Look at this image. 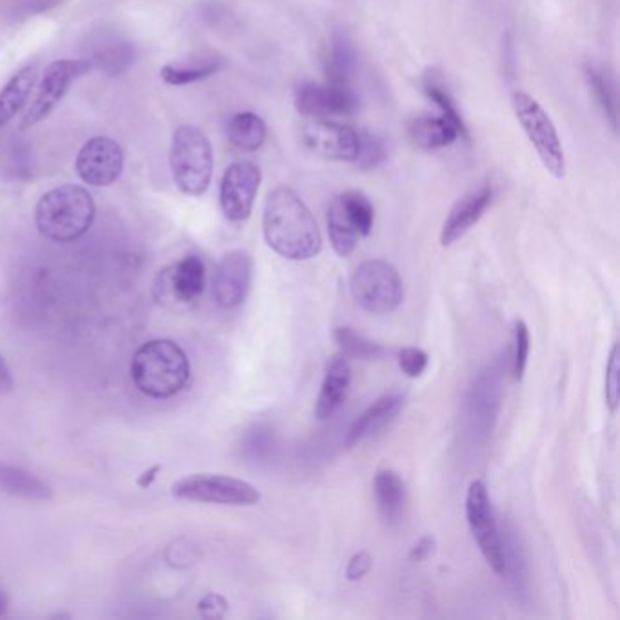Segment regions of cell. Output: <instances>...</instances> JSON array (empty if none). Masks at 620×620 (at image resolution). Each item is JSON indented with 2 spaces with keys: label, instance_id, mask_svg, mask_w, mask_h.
Wrapping results in <instances>:
<instances>
[{
  "label": "cell",
  "instance_id": "cell-1",
  "mask_svg": "<svg viewBox=\"0 0 620 620\" xmlns=\"http://www.w3.org/2000/svg\"><path fill=\"white\" fill-rule=\"evenodd\" d=\"M264 240L280 257L310 260L322 250L319 224L295 191L279 186L268 193L262 215Z\"/></svg>",
  "mask_w": 620,
  "mask_h": 620
},
{
  "label": "cell",
  "instance_id": "cell-2",
  "mask_svg": "<svg viewBox=\"0 0 620 620\" xmlns=\"http://www.w3.org/2000/svg\"><path fill=\"white\" fill-rule=\"evenodd\" d=\"M130 375L142 395L157 400L171 399L190 384V359L175 340H150L135 351Z\"/></svg>",
  "mask_w": 620,
  "mask_h": 620
},
{
  "label": "cell",
  "instance_id": "cell-3",
  "mask_svg": "<svg viewBox=\"0 0 620 620\" xmlns=\"http://www.w3.org/2000/svg\"><path fill=\"white\" fill-rule=\"evenodd\" d=\"M97 215L90 191L62 184L46 191L35 206V226L51 242H73L90 231Z\"/></svg>",
  "mask_w": 620,
  "mask_h": 620
},
{
  "label": "cell",
  "instance_id": "cell-4",
  "mask_svg": "<svg viewBox=\"0 0 620 620\" xmlns=\"http://www.w3.org/2000/svg\"><path fill=\"white\" fill-rule=\"evenodd\" d=\"M170 168L173 180L184 195L200 197L213 177V148L199 128L180 126L171 139Z\"/></svg>",
  "mask_w": 620,
  "mask_h": 620
},
{
  "label": "cell",
  "instance_id": "cell-5",
  "mask_svg": "<svg viewBox=\"0 0 620 620\" xmlns=\"http://www.w3.org/2000/svg\"><path fill=\"white\" fill-rule=\"evenodd\" d=\"M351 295L371 315H388L404 300V282L388 260H364L351 277Z\"/></svg>",
  "mask_w": 620,
  "mask_h": 620
},
{
  "label": "cell",
  "instance_id": "cell-6",
  "mask_svg": "<svg viewBox=\"0 0 620 620\" xmlns=\"http://www.w3.org/2000/svg\"><path fill=\"white\" fill-rule=\"evenodd\" d=\"M171 493L180 500L219 506H255L262 497L260 491L246 480L213 473H193L182 477L173 482Z\"/></svg>",
  "mask_w": 620,
  "mask_h": 620
},
{
  "label": "cell",
  "instance_id": "cell-7",
  "mask_svg": "<svg viewBox=\"0 0 620 620\" xmlns=\"http://www.w3.org/2000/svg\"><path fill=\"white\" fill-rule=\"evenodd\" d=\"M513 110L522 130L526 131L528 139L539 153L544 168L550 171L555 179H562L566 175V157L550 115L537 100L524 91H517L513 95Z\"/></svg>",
  "mask_w": 620,
  "mask_h": 620
},
{
  "label": "cell",
  "instance_id": "cell-8",
  "mask_svg": "<svg viewBox=\"0 0 620 620\" xmlns=\"http://www.w3.org/2000/svg\"><path fill=\"white\" fill-rule=\"evenodd\" d=\"M466 519L471 535L479 546L482 557L490 564L497 575L506 571L504 537L500 533L499 522L491 504L490 493L482 480H473L466 495Z\"/></svg>",
  "mask_w": 620,
  "mask_h": 620
},
{
  "label": "cell",
  "instance_id": "cell-9",
  "mask_svg": "<svg viewBox=\"0 0 620 620\" xmlns=\"http://www.w3.org/2000/svg\"><path fill=\"white\" fill-rule=\"evenodd\" d=\"M91 70L93 66L88 59H62L50 64L42 77L39 93L33 100L30 111L20 120L19 130H30L35 124L46 119L51 111L57 108L60 100L64 99V95L70 90L71 82L90 73Z\"/></svg>",
  "mask_w": 620,
  "mask_h": 620
},
{
  "label": "cell",
  "instance_id": "cell-10",
  "mask_svg": "<svg viewBox=\"0 0 620 620\" xmlns=\"http://www.w3.org/2000/svg\"><path fill=\"white\" fill-rule=\"evenodd\" d=\"M206 264L197 255H186L160 270L155 297L164 306H193L206 290Z\"/></svg>",
  "mask_w": 620,
  "mask_h": 620
},
{
  "label": "cell",
  "instance_id": "cell-11",
  "mask_svg": "<svg viewBox=\"0 0 620 620\" xmlns=\"http://www.w3.org/2000/svg\"><path fill=\"white\" fill-rule=\"evenodd\" d=\"M126 157L119 142L110 137H93L80 148L75 170L93 188H108L120 179Z\"/></svg>",
  "mask_w": 620,
  "mask_h": 620
},
{
  "label": "cell",
  "instance_id": "cell-12",
  "mask_svg": "<svg viewBox=\"0 0 620 620\" xmlns=\"http://www.w3.org/2000/svg\"><path fill=\"white\" fill-rule=\"evenodd\" d=\"M262 173L251 162H235L220 180V210L230 222L250 219Z\"/></svg>",
  "mask_w": 620,
  "mask_h": 620
},
{
  "label": "cell",
  "instance_id": "cell-13",
  "mask_svg": "<svg viewBox=\"0 0 620 620\" xmlns=\"http://www.w3.org/2000/svg\"><path fill=\"white\" fill-rule=\"evenodd\" d=\"M295 108L311 119L342 117L359 108V97L346 84L304 82L295 90Z\"/></svg>",
  "mask_w": 620,
  "mask_h": 620
},
{
  "label": "cell",
  "instance_id": "cell-14",
  "mask_svg": "<svg viewBox=\"0 0 620 620\" xmlns=\"http://www.w3.org/2000/svg\"><path fill=\"white\" fill-rule=\"evenodd\" d=\"M253 279V260L246 251L226 253L213 273V297L222 310H235L244 304Z\"/></svg>",
  "mask_w": 620,
  "mask_h": 620
},
{
  "label": "cell",
  "instance_id": "cell-15",
  "mask_svg": "<svg viewBox=\"0 0 620 620\" xmlns=\"http://www.w3.org/2000/svg\"><path fill=\"white\" fill-rule=\"evenodd\" d=\"M304 144L313 153L330 160L355 162L359 151V133L344 124L326 119H313L302 130Z\"/></svg>",
  "mask_w": 620,
  "mask_h": 620
},
{
  "label": "cell",
  "instance_id": "cell-16",
  "mask_svg": "<svg viewBox=\"0 0 620 620\" xmlns=\"http://www.w3.org/2000/svg\"><path fill=\"white\" fill-rule=\"evenodd\" d=\"M491 200H493L491 184H484L468 193L466 197H462L444 220V226L440 231V244L448 248L462 239L482 219V215L490 208Z\"/></svg>",
  "mask_w": 620,
  "mask_h": 620
},
{
  "label": "cell",
  "instance_id": "cell-17",
  "mask_svg": "<svg viewBox=\"0 0 620 620\" xmlns=\"http://www.w3.org/2000/svg\"><path fill=\"white\" fill-rule=\"evenodd\" d=\"M406 395L400 391H391L388 395L380 397L371 404L368 410L362 411L357 419L353 420L350 430L346 433L344 444L351 450L359 446L360 442L370 439L377 435L380 430H384L388 424L397 419L400 410L404 408Z\"/></svg>",
  "mask_w": 620,
  "mask_h": 620
},
{
  "label": "cell",
  "instance_id": "cell-18",
  "mask_svg": "<svg viewBox=\"0 0 620 620\" xmlns=\"http://www.w3.org/2000/svg\"><path fill=\"white\" fill-rule=\"evenodd\" d=\"M88 60L93 68H99L102 73L119 77L133 66L135 48L130 40L117 33H100L91 40Z\"/></svg>",
  "mask_w": 620,
  "mask_h": 620
},
{
  "label": "cell",
  "instance_id": "cell-19",
  "mask_svg": "<svg viewBox=\"0 0 620 620\" xmlns=\"http://www.w3.org/2000/svg\"><path fill=\"white\" fill-rule=\"evenodd\" d=\"M350 386V362L344 357L331 360L324 380H322V386H320L319 397L315 402V417L319 420L333 417L340 410V406L346 402Z\"/></svg>",
  "mask_w": 620,
  "mask_h": 620
},
{
  "label": "cell",
  "instance_id": "cell-20",
  "mask_svg": "<svg viewBox=\"0 0 620 620\" xmlns=\"http://www.w3.org/2000/svg\"><path fill=\"white\" fill-rule=\"evenodd\" d=\"M408 139L411 144L422 151L442 150L459 139V128L446 119L444 115L431 117V115H417L408 120Z\"/></svg>",
  "mask_w": 620,
  "mask_h": 620
},
{
  "label": "cell",
  "instance_id": "cell-21",
  "mask_svg": "<svg viewBox=\"0 0 620 620\" xmlns=\"http://www.w3.org/2000/svg\"><path fill=\"white\" fill-rule=\"evenodd\" d=\"M373 493L377 500L380 517L388 526H397L404 515L406 504V486L395 470H380L375 475Z\"/></svg>",
  "mask_w": 620,
  "mask_h": 620
},
{
  "label": "cell",
  "instance_id": "cell-22",
  "mask_svg": "<svg viewBox=\"0 0 620 620\" xmlns=\"http://www.w3.org/2000/svg\"><path fill=\"white\" fill-rule=\"evenodd\" d=\"M0 490L19 499L40 502L53 499V490L48 482L10 462H0Z\"/></svg>",
  "mask_w": 620,
  "mask_h": 620
},
{
  "label": "cell",
  "instance_id": "cell-23",
  "mask_svg": "<svg viewBox=\"0 0 620 620\" xmlns=\"http://www.w3.org/2000/svg\"><path fill=\"white\" fill-rule=\"evenodd\" d=\"M37 75V66H26L17 71L0 90V130L26 106L31 91L35 90Z\"/></svg>",
  "mask_w": 620,
  "mask_h": 620
},
{
  "label": "cell",
  "instance_id": "cell-24",
  "mask_svg": "<svg viewBox=\"0 0 620 620\" xmlns=\"http://www.w3.org/2000/svg\"><path fill=\"white\" fill-rule=\"evenodd\" d=\"M328 233H330L331 246L339 257H350L359 244V230L353 224L340 195L337 199H333L330 210H328Z\"/></svg>",
  "mask_w": 620,
  "mask_h": 620
},
{
  "label": "cell",
  "instance_id": "cell-25",
  "mask_svg": "<svg viewBox=\"0 0 620 620\" xmlns=\"http://www.w3.org/2000/svg\"><path fill=\"white\" fill-rule=\"evenodd\" d=\"M226 133L235 148L242 151H257L262 148L266 140V124L259 115L244 111L231 117Z\"/></svg>",
  "mask_w": 620,
  "mask_h": 620
},
{
  "label": "cell",
  "instance_id": "cell-26",
  "mask_svg": "<svg viewBox=\"0 0 620 620\" xmlns=\"http://www.w3.org/2000/svg\"><path fill=\"white\" fill-rule=\"evenodd\" d=\"M335 340L344 357L357 360H380L386 357V348L382 344L366 339L348 326H340L335 330Z\"/></svg>",
  "mask_w": 620,
  "mask_h": 620
},
{
  "label": "cell",
  "instance_id": "cell-27",
  "mask_svg": "<svg viewBox=\"0 0 620 620\" xmlns=\"http://www.w3.org/2000/svg\"><path fill=\"white\" fill-rule=\"evenodd\" d=\"M220 68V60L206 59L195 64H166L160 70V77L170 84V86H188L193 82L208 79L213 73H217Z\"/></svg>",
  "mask_w": 620,
  "mask_h": 620
},
{
  "label": "cell",
  "instance_id": "cell-28",
  "mask_svg": "<svg viewBox=\"0 0 620 620\" xmlns=\"http://www.w3.org/2000/svg\"><path fill=\"white\" fill-rule=\"evenodd\" d=\"M353 71H355V51L344 37H335L331 42L330 55L326 60L328 79L331 84L348 86Z\"/></svg>",
  "mask_w": 620,
  "mask_h": 620
},
{
  "label": "cell",
  "instance_id": "cell-29",
  "mask_svg": "<svg viewBox=\"0 0 620 620\" xmlns=\"http://www.w3.org/2000/svg\"><path fill=\"white\" fill-rule=\"evenodd\" d=\"M344 200V206L350 213L353 224L357 226L360 237H368L373 230V222H375V211L370 199L360 193V191H346L340 195Z\"/></svg>",
  "mask_w": 620,
  "mask_h": 620
},
{
  "label": "cell",
  "instance_id": "cell-30",
  "mask_svg": "<svg viewBox=\"0 0 620 620\" xmlns=\"http://www.w3.org/2000/svg\"><path fill=\"white\" fill-rule=\"evenodd\" d=\"M424 91H426V95L430 97V100H433V102L437 104V108L440 110V115H444L446 119H450L451 122L459 128L460 133H462V137L470 139L468 130H466V124H464V120L460 117L459 110H457L455 102L451 99L450 93H448V90L442 86V82L435 79V77H431L430 75V77L426 79V82H424Z\"/></svg>",
  "mask_w": 620,
  "mask_h": 620
},
{
  "label": "cell",
  "instance_id": "cell-31",
  "mask_svg": "<svg viewBox=\"0 0 620 620\" xmlns=\"http://www.w3.org/2000/svg\"><path fill=\"white\" fill-rule=\"evenodd\" d=\"M386 155H388L386 153V146H384V142L379 137L366 133V131L359 133V151H357L355 162L359 164L362 170L377 168L379 164L384 162Z\"/></svg>",
  "mask_w": 620,
  "mask_h": 620
},
{
  "label": "cell",
  "instance_id": "cell-32",
  "mask_svg": "<svg viewBox=\"0 0 620 620\" xmlns=\"http://www.w3.org/2000/svg\"><path fill=\"white\" fill-rule=\"evenodd\" d=\"M586 77L590 82L591 90L597 95L602 110L606 113V117L610 119L611 126L617 128V104H615V97H613V91H611L608 80L604 79V75L600 71L595 70L593 66L586 68Z\"/></svg>",
  "mask_w": 620,
  "mask_h": 620
},
{
  "label": "cell",
  "instance_id": "cell-33",
  "mask_svg": "<svg viewBox=\"0 0 620 620\" xmlns=\"http://www.w3.org/2000/svg\"><path fill=\"white\" fill-rule=\"evenodd\" d=\"M530 330L524 320L515 322V351H513V377L522 380L530 357Z\"/></svg>",
  "mask_w": 620,
  "mask_h": 620
},
{
  "label": "cell",
  "instance_id": "cell-34",
  "mask_svg": "<svg viewBox=\"0 0 620 620\" xmlns=\"http://www.w3.org/2000/svg\"><path fill=\"white\" fill-rule=\"evenodd\" d=\"M619 344H613L606 364V382H604V393H606V404L610 408L611 413H615L619 408Z\"/></svg>",
  "mask_w": 620,
  "mask_h": 620
},
{
  "label": "cell",
  "instance_id": "cell-35",
  "mask_svg": "<svg viewBox=\"0 0 620 620\" xmlns=\"http://www.w3.org/2000/svg\"><path fill=\"white\" fill-rule=\"evenodd\" d=\"M399 368L410 379H419L430 364V355L420 348L410 346L399 351Z\"/></svg>",
  "mask_w": 620,
  "mask_h": 620
},
{
  "label": "cell",
  "instance_id": "cell-36",
  "mask_svg": "<svg viewBox=\"0 0 620 620\" xmlns=\"http://www.w3.org/2000/svg\"><path fill=\"white\" fill-rule=\"evenodd\" d=\"M371 566H373V559H371L368 551H359L351 557L348 562V568H346V579L351 582H357V580L364 579L368 573H370Z\"/></svg>",
  "mask_w": 620,
  "mask_h": 620
},
{
  "label": "cell",
  "instance_id": "cell-37",
  "mask_svg": "<svg viewBox=\"0 0 620 620\" xmlns=\"http://www.w3.org/2000/svg\"><path fill=\"white\" fill-rule=\"evenodd\" d=\"M199 611L202 617L208 619H220L226 615L228 611V602L224 597H220L217 593H210L199 602Z\"/></svg>",
  "mask_w": 620,
  "mask_h": 620
},
{
  "label": "cell",
  "instance_id": "cell-38",
  "mask_svg": "<svg viewBox=\"0 0 620 620\" xmlns=\"http://www.w3.org/2000/svg\"><path fill=\"white\" fill-rule=\"evenodd\" d=\"M433 551H435V539L430 537V535H426L411 548L410 560L411 562H424Z\"/></svg>",
  "mask_w": 620,
  "mask_h": 620
},
{
  "label": "cell",
  "instance_id": "cell-39",
  "mask_svg": "<svg viewBox=\"0 0 620 620\" xmlns=\"http://www.w3.org/2000/svg\"><path fill=\"white\" fill-rule=\"evenodd\" d=\"M60 0H24L20 4V11L24 15H33V13H42V11H48L53 6H57Z\"/></svg>",
  "mask_w": 620,
  "mask_h": 620
},
{
  "label": "cell",
  "instance_id": "cell-40",
  "mask_svg": "<svg viewBox=\"0 0 620 620\" xmlns=\"http://www.w3.org/2000/svg\"><path fill=\"white\" fill-rule=\"evenodd\" d=\"M13 390H15L13 373H11L8 362L0 355V395H6V393H11Z\"/></svg>",
  "mask_w": 620,
  "mask_h": 620
},
{
  "label": "cell",
  "instance_id": "cell-41",
  "mask_svg": "<svg viewBox=\"0 0 620 620\" xmlns=\"http://www.w3.org/2000/svg\"><path fill=\"white\" fill-rule=\"evenodd\" d=\"M160 471V466H153L148 471H144L142 475H140L139 479H137V484H139L140 488H150L151 484H153V480L157 479V473Z\"/></svg>",
  "mask_w": 620,
  "mask_h": 620
},
{
  "label": "cell",
  "instance_id": "cell-42",
  "mask_svg": "<svg viewBox=\"0 0 620 620\" xmlns=\"http://www.w3.org/2000/svg\"><path fill=\"white\" fill-rule=\"evenodd\" d=\"M8 606H10V602H8V597H6V593L0 590V617H4L6 613H8Z\"/></svg>",
  "mask_w": 620,
  "mask_h": 620
}]
</instances>
